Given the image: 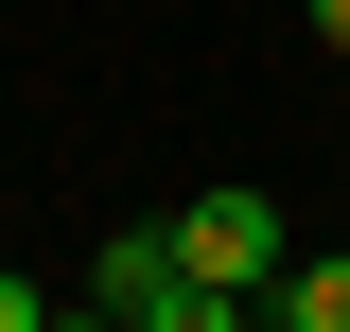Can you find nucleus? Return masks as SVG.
<instances>
[{
  "label": "nucleus",
  "instance_id": "4",
  "mask_svg": "<svg viewBox=\"0 0 350 332\" xmlns=\"http://www.w3.org/2000/svg\"><path fill=\"white\" fill-rule=\"evenodd\" d=\"M315 53H350V0H315Z\"/></svg>",
  "mask_w": 350,
  "mask_h": 332
},
{
  "label": "nucleus",
  "instance_id": "2",
  "mask_svg": "<svg viewBox=\"0 0 350 332\" xmlns=\"http://www.w3.org/2000/svg\"><path fill=\"white\" fill-rule=\"evenodd\" d=\"M262 297H280V315H298V332H350V262H280V280H262Z\"/></svg>",
  "mask_w": 350,
  "mask_h": 332
},
{
  "label": "nucleus",
  "instance_id": "3",
  "mask_svg": "<svg viewBox=\"0 0 350 332\" xmlns=\"http://www.w3.org/2000/svg\"><path fill=\"white\" fill-rule=\"evenodd\" d=\"M36 315H70V297H53V280H0V332H36Z\"/></svg>",
  "mask_w": 350,
  "mask_h": 332
},
{
  "label": "nucleus",
  "instance_id": "1",
  "mask_svg": "<svg viewBox=\"0 0 350 332\" xmlns=\"http://www.w3.org/2000/svg\"><path fill=\"white\" fill-rule=\"evenodd\" d=\"M175 262H193V280H228V297H262L298 245H280V210H262V193H193V210H175Z\"/></svg>",
  "mask_w": 350,
  "mask_h": 332
}]
</instances>
